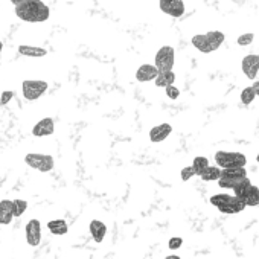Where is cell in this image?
Instances as JSON below:
<instances>
[{"label": "cell", "mask_w": 259, "mask_h": 259, "mask_svg": "<svg viewBox=\"0 0 259 259\" xmlns=\"http://www.w3.org/2000/svg\"><path fill=\"white\" fill-rule=\"evenodd\" d=\"M16 16L26 23H41L49 19L51 10L43 0H40V2H29L16 7Z\"/></svg>", "instance_id": "6da1fadb"}, {"label": "cell", "mask_w": 259, "mask_h": 259, "mask_svg": "<svg viewBox=\"0 0 259 259\" xmlns=\"http://www.w3.org/2000/svg\"><path fill=\"white\" fill-rule=\"evenodd\" d=\"M224 34L221 31H210L207 34H198L192 37V45L197 51L203 54L215 52L224 43Z\"/></svg>", "instance_id": "7a4b0ae2"}, {"label": "cell", "mask_w": 259, "mask_h": 259, "mask_svg": "<svg viewBox=\"0 0 259 259\" xmlns=\"http://www.w3.org/2000/svg\"><path fill=\"white\" fill-rule=\"evenodd\" d=\"M210 204L215 206L220 212L223 213H239L242 212L247 206L244 204V201H241L238 197L235 195H229V194H217L210 197Z\"/></svg>", "instance_id": "3957f363"}, {"label": "cell", "mask_w": 259, "mask_h": 259, "mask_svg": "<svg viewBox=\"0 0 259 259\" xmlns=\"http://www.w3.org/2000/svg\"><path fill=\"white\" fill-rule=\"evenodd\" d=\"M215 163L221 169H235V168H245L247 157L242 153L233 151H217L215 153Z\"/></svg>", "instance_id": "277c9868"}, {"label": "cell", "mask_w": 259, "mask_h": 259, "mask_svg": "<svg viewBox=\"0 0 259 259\" xmlns=\"http://www.w3.org/2000/svg\"><path fill=\"white\" fill-rule=\"evenodd\" d=\"M247 179L245 168H235V169H223L221 179L218 180V186L224 189H235L241 182Z\"/></svg>", "instance_id": "5b68a950"}, {"label": "cell", "mask_w": 259, "mask_h": 259, "mask_svg": "<svg viewBox=\"0 0 259 259\" xmlns=\"http://www.w3.org/2000/svg\"><path fill=\"white\" fill-rule=\"evenodd\" d=\"M25 162L32 169H37L40 172H49L54 169V157L49 154H38V153H29L25 157Z\"/></svg>", "instance_id": "8992f818"}, {"label": "cell", "mask_w": 259, "mask_h": 259, "mask_svg": "<svg viewBox=\"0 0 259 259\" xmlns=\"http://www.w3.org/2000/svg\"><path fill=\"white\" fill-rule=\"evenodd\" d=\"M48 90V82L46 81H40V79H26L22 84V92L25 99L28 101H37L38 98H41Z\"/></svg>", "instance_id": "52a82bcc"}, {"label": "cell", "mask_w": 259, "mask_h": 259, "mask_svg": "<svg viewBox=\"0 0 259 259\" xmlns=\"http://www.w3.org/2000/svg\"><path fill=\"white\" fill-rule=\"evenodd\" d=\"M176 63V52L171 46H163L157 51L154 66L159 69V72H169L172 70Z\"/></svg>", "instance_id": "ba28073f"}, {"label": "cell", "mask_w": 259, "mask_h": 259, "mask_svg": "<svg viewBox=\"0 0 259 259\" xmlns=\"http://www.w3.org/2000/svg\"><path fill=\"white\" fill-rule=\"evenodd\" d=\"M159 8L162 13L180 19L185 14V2L183 0H159Z\"/></svg>", "instance_id": "9c48e42d"}, {"label": "cell", "mask_w": 259, "mask_h": 259, "mask_svg": "<svg viewBox=\"0 0 259 259\" xmlns=\"http://www.w3.org/2000/svg\"><path fill=\"white\" fill-rule=\"evenodd\" d=\"M25 233H26V242L31 247L40 245V241H41V224H40L38 220L28 221V224L25 227Z\"/></svg>", "instance_id": "30bf717a"}, {"label": "cell", "mask_w": 259, "mask_h": 259, "mask_svg": "<svg viewBox=\"0 0 259 259\" xmlns=\"http://www.w3.org/2000/svg\"><path fill=\"white\" fill-rule=\"evenodd\" d=\"M241 69L248 79H254L259 72V55L250 54V55L244 57L242 63H241Z\"/></svg>", "instance_id": "8fae6325"}, {"label": "cell", "mask_w": 259, "mask_h": 259, "mask_svg": "<svg viewBox=\"0 0 259 259\" xmlns=\"http://www.w3.org/2000/svg\"><path fill=\"white\" fill-rule=\"evenodd\" d=\"M54 132H55V123L52 117H45L38 120L32 128V135L35 138H46V136L54 135Z\"/></svg>", "instance_id": "7c38bea8"}, {"label": "cell", "mask_w": 259, "mask_h": 259, "mask_svg": "<svg viewBox=\"0 0 259 259\" xmlns=\"http://www.w3.org/2000/svg\"><path fill=\"white\" fill-rule=\"evenodd\" d=\"M157 76H159V69L154 64H142L136 72V79L139 82L156 81Z\"/></svg>", "instance_id": "4fadbf2b"}, {"label": "cell", "mask_w": 259, "mask_h": 259, "mask_svg": "<svg viewBox=\"0 0 259 259\" xmlns=\"http://www.w3.org/2000/svg\"><path fill=\"white\" fill-rule=\"evenodd\" d=\"M172 133V126L169 123H160V125H156L151 128L150 132V141L154 142V144H159V142H163L169 135Z\"/></svg>", "instance_id": "5bb4252c"}, {"label": "cell", "mask_w": 259, "mask_h": 259, "mask_svg": "<svg viewBox=\"0 0 259 259\" xmlns=\"http://www.w3.org/2000/svg\"><path fill=\"white\" fill-rule=\"evenodd\" d=\"M14 218V204L13 200H2L0 201V224L8 226Z\"/></svg>", "instance_id": "9a60e30c"}, {"label": "cell", "mask_w": 259, "mask_h": 259, "mask_svg": "<svg viewBox=\"0 0 259 259\" xmlns=\"http://www.w3.org/2000/svg\"><path fill=\"white\" fill-rule=\"evenodd\" d=\"M89 229H90V233H92V238H93V241L95 242H102L104 241V238H105V233H107V226L102 223V221H99V220H93V221H90V226H89Z\"/></svg>", "instance_id": "2e32d148"}, {"label": "cell", "mask_w": 259, "mask_h": 259, "mask_svg": "<svg viewBox=\"0 0 259 259\" xmlns=\"http://www.w3.org/2000/svg\"><path fill=\"white\" fill-rule=\"evenodd\" d=\"M19 54L23 57H31V58H41L48 54L45 48L38 46H31V45H20L19 46Z\"/></svg>", "instance_id": "e0dca14e"}, {"label": "cell", "mask_w": 259, "mask_h": 259, "mask_svg": "<svg viewBox=\"0 0 259 259\" xmlns=\"http://www.w3.org/2000/svg\"><path fill=\"white\" fill-rule=\"evenodd\" d=\"M174 81H176V73L172 70L169 72H159V76L156 78V85L157 87H169V85H174Z\"/></svg>", "instance_id": "ac0fdd59"}, {"label": "cell", "mask_w": 259, "mask_h": 259, "mask_svg": "<svg viewBox=\"0 0 259 259\" xmlns=\"http://www.w3.org/2000/svg\"><path fill=\"white\" fill-rule=\"evenodd\" d=\"M48 229L51 230V233L54 235H66L67 230H69V226L64 220H52L48 223Z\"/></svg>", "instance_id": "d6986e66"}, {"label": "cell", "mask_w": 259, "mask_h": 259, "mask_svg": "<svg viewBox=\"0 0 259 259\" xmlns=\"http://www.w3.org/2000/svg\"><path fill=\"white\" fill-rule=\"evenodd\" d=\"M209 166H210L209 165V160L206 157H203V156H197L194 159V162H192V168L195 171V176H198V177H201L207 171Z\"/></svg>", "instance_id": "ffe728a7"}, {"label": "cell", "mask_w": 259, "mask_h": 259, "mask_svg": "<svg viewBox=\"0 0 259 259\" xmlns=\"http://www.w3.org/2000/svg\"><path fill=\"white\" fill-rule=\"evenodd\" d=\"M242 201H244L245 206H250V207L259 206V188L253 185V186L250 188V191L247 192V195H245V198H244Z\"/></svg>", "instance_id": "44dd1931"}, {"label": "cell", "mask_w": 259, "mask_h": 259, "mask_svg": "<svg viewBox=\"0 0 259 259\" xmlns=\"http://www.w3.org/2000/svg\"><path fill=\"white\" fill-rule=\"evenodd\" d=\"M251 186H253V185H251L250 179L247 177L244 182H241V183L233 189V195H235V197H238V198L242 201V200L245 198V195H247V192L250 191V188H251Z\"/></svg>", "instance_id": "7402d4cb"}, {"label": "cell", "mask_w": 259, "mask_h": 259, "mask_svg": "<svg viewBox=\"0 0 259 259\" xmlns=\"http://www.w3.org/2000/svg\"><path fill=\"white\" fill-rule=\"evenodd\" d=\"M221 172H223L221 168H218V166H209L207 171L201 176V180H204V182H218L221 179Z\"/></svg>", "instance_id": "603a6c76"}, {"label": "cell", "mask_w": 259, "mask_h": 259, "mask_svg": "<svg viewBox=\"0 0 259 259\" xmlns=\"http://www.w3.org/2000/svg\"><path fill=\"white\" fill-rule=\"evenodd\" d=\"M254 98H256V93H254V90H253L251 85H250V87H245V89L241 92V102H242L244 105H250V104L254 101Z\"/></svg>", "instance_id": "cb8c5ba5"}, {"label": "cell", "mask_w": 259, "mask_h": 259, "mask_svg": "<svg viewBox=\"0 0 259 259\" xmlns=\"http://www.w3.org/2000/svg\"><path fill=\"white\" fill-rule=\"evenodd\" d=\"M13 204H14V217H17V218L22 217L28 209V201L26 200L17 198V200H13Z\"/></svg>", "instance_id": "d4e9b609"}, {"label": "cell", "mask_w": 259, "mask_h": 259, "mask_svg": "<svg viewBox=\"0 0 259 259\" xmlns=\"http://www.w3.org/2000/svg\"><path fill=\"white\" fill-rule=\"evenodd\" d=\"M253 40H254V35H253L251 32H245V34L239 35L236 41H238V45H239V46L245 48V46H250V45L253 43Z\"/></svg>", "instance_id": "484cf974"}, {"label": "cell", "mask_w": 259, "mask_h": 259, "mask_svg": "<svg viewBox=\"0 0 259 259\" xmlns=\"http://www.w3.org/2000/svg\"><path fill=\"white\" fill-rule=\"evenodd\" d=\"M194 176H195V171H194L192 165H191V166H185V168L182 169V172H180V177H182V180H183V182L191 180Z\"/></svg>", "instance_id": "4316f807"}, {"label": "cell", "mask_w": 259, "mask_h": 259, "mask_svg": "<svg viewBox=\"0 0 259 259\" xmlns=\"http://www.w3.org/2000/svg\"><path fill=\"white\" fill-rule=\"evenodd\" d=\"M166 96H168L169 99H179L180 90H179L176 85H169V87H166Z\"/></svg>", "instance_id": "83f0119b"}, {"label": "cell", "mask_w": 259, "mask_h": 259, "mask_svg": "<svg viewBox=\"0 0 259 259\" xmlns=\"http://www.w3.org/2000/svg\"><path fill=\"white\" fill-rule=\"evenodd\" d=\"M183 244V239L182 238H179V236H176V238H171L169 239V242H168V247L171 248V250H177V248H180V245Z\"/></svg>", "instance_id": "f1b7e54d"}, {"label": "cell", "mask_w": 259, "mask_h": 259, "mask_svg": "<svg viewBox=\"0 0 259 259\" xmlns=\"http://www.w3.org/2000/svg\"><path fill=\"white\" fill-rule=\"evenodd\" d=\"M14 98V92H4L2 93V98H0V104H2V105H7L11 99Z\"/></svg>", "instance_id": "f546056e"}, {"label": "cell", "mask_w": 259, "mask_h": 259, "mask_svg": "<svg viewBox=\"0 0 259 259\" xmlns=\"http://www.w3.org/2000/svg\"><path fill=\"white\" fill-rule=\"evenodd\" d=\"M10 2L16 7H20V5L29 4V2H40V0H10Z\"/></svg>", "instance_id": "4dcf8cb0"}, {"label": "cell", "mask_w": 259, "mask_h": 259, "mask_svg": "<svg viewBox=\"0 0 259 259\" xmlns=\"http://www.w3.org/2000/svg\"><path fill=\"white\" fill-rule=\"evenodd\" d=\"M251 87H253V90H254V93H256V96H259V81H254Z\"/></svg>", "instance_id": "1f68e13d"}, {"label": "cell", "mask_w": 259, "mask_h": 259, "mask_svg": "<svg viewBox=\"0 0 259 259\" xmlns=\"http://www.w3.org/2000/svg\"><path fill=\"white\" fill-rule=\"evenodd\" d=\"M166 259H182V257L177 254H169V256H166Z\"/></svg>", "instance_id": "d6a6232c"}, {"label": "cell", "mask_w": 259, "mask_h": 259, "mask_svg": "<svg viewBox=\"0 0 259 259\" xmlns=\"http://www.w3.org/2000/svg\"><path fill=\"white\" fill-rule=\"evenodd\" d=\"M2 49H4V43L0 41V54H2Z\"/></svg>", "instance_id": "836d02e7"}, {"label": "cell", "mask_w": 259, "mask_h": 259, "mask_svg": "<svg viewBox=\"0 0 259 259\" xmlns=\"http://www.w3.org/2000/svg\"><path fill=\"white\" fill-rule=\"evenodd\" d=\"M256 160H257V163H259V154L256 156Z\"/></svg>", "instance_id": "e575fe53"}]
</instances>
